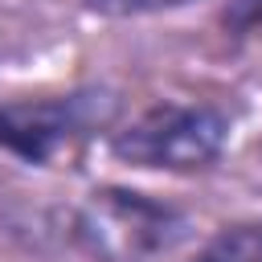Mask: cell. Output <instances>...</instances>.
Returning <instances> with one entry per match:
<instances>
[{"instance_id":"cell-1","label":"cell","mask_w":262,"mask_h":262,"mask_svg":"<svg viewBox=\"0 0 262 262\" xmlns=\"http://www.w3.org/2000/svg\"><path fill=\"white\" fill-rule=\"evenodd\" d=\"M70 237L90 262H164L192 237V217L135 188H94L70 217Z\"/></svg>"},{"instance_id":"cell-2","label":"cell","mask_w":262,"mask_h":262,"mask_svg":"<svg viewBox=\"0 0 262 262\" xmlns=\"http://www.w3.org/2000/svg\"><path fill=\"white\" fill-rule=\"evenodd\" d=\"M229 143V119L213 102H156L111 135L115 160L143 172H201Z\"/></svg>"},{"instance_id":"cell-3","label":"cell","mask_w":262,"mask_h":262,"mask_svg":"<svg viewBox=\"0 0 262 262\" xmlns=\"http://www.w3.org/2000/svg\"><path fill=\"white\" fill-rule=\"evenodd\" d=\"M119 102L111 90H70L0 102V151L29 168H49L78 143L111 127Z\"/></svg>"},{"instance_id":"cell-4","label":"cell","mask_w":262,"mask_h":262,"mask_svg":"<svg viewBox=\"0 0 262 262\" xmlns=\"http://www.w3.org/2000/svg\"><path fill=\"white\" fill-rule=\"evenodd\" d=\"M201 262H262V221H246V225H229L221 229Z\"/></svg>"},{"instance_id":"cell-5","label":"cell","mask_w":262,"mask_h":262,"mask_svg":"<svg viewBox=\"0 0 262 262\" xmlns=\"http://www.w3.org/2000/svg\"><path fill=\"white\" fill-rule=\"evenodd\" d=\"M98 16H151V12H172L192 0H82Z\"/></svg>"}]
</instances>
